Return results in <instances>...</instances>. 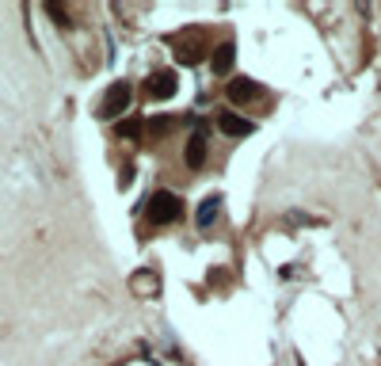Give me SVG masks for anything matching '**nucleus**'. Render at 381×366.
<instances>
[{
	"label": "nucleus",
	"mask_w": 381,
	"mask_h": 366,
	"mask_svg": "<svg viewBox=\"0 0 381 366\" xmlns=\"http://www.w3.org/2000/svg\"><path fill=\"white\" fill-rule=\"evenodd\" d=\"M217 206H221V199H217V195H210V199L199 206V218H194V222H199V229H210V225H214Z\"/></svg>",
	"instance_id": "7"
},
{
	"label": "nucleus",
	"mask_w": 381,
	"mask_h": 366,
	"mask_svg": "<svg viewBox=\"0 0 381 366\" xmlns=\"http://www.w3.org/2000/svg\"><path fill=\"white\" fill-rule=\"evenodd\" d=\"M180 214H183L180 195H172V191H157V195L149 199V222H153V225H172Z\"/></svg>",
	"instance_id": "1"
},
{
	"label": "nucleus",
	"mask_w": 381,
	"mask_h": 366,
	"mask_svg": "<svg viewBox=\"0 0 381 366\" xmlns=\"http://www.w3.org/2000/svg\"><path fill=\"white\" fill-rule=\"evenodd\" d=\"M130 96H134V92H130V84H126V80L111 84L107 100L100 103V115H103V119H118V115H123V111L130 107Z\"/></svg>",
	"instance_id": "2"
},
{
	"label": "nucleus",
	"mask_w": 381,
	"mask_h": 366,
	"mask_svg": "<svg viewBox=\"0 0 381 366\" xmlns=\"http://www.w3.org/2000/svg\"><path fill=\"white\" fill-rule=\"evenodd\" d=\"M229 65H233V43H225V46H217V50H214V69L225 73Z\"/></svg>",
	"instance_id": "8"
},
{
	"label": "nucleus",
	"mask_w": 381,
	"mask_h": 366,
	"mask_svg": "<svg viewBox=\"0 0 381 366\" xmlns=\"http://www.w3.org/2000/svg\"><path fill=\"white\" fill-rule=\"evenodd\" d=\"M217 126H221V134H229V137H248V134H252V119H240L237 115V111H217Z\"/></svg>",
	"instance_id": "3"
},
{
	"label": "nucleus",
	"mask_w": 381,
	"mask_h": 366,
	"mask_svg": "<svg viewBox=\"0 0 381 366\" xmlns=\"http://www.w3.org/2000/svg\"><path fill=\"white\" fill-rule=\"evenodd\" d=\"M256 80H248V77H237V80H233V84H229V100H237V103H244V100H252V96H256Z\"/></svg>",
	"instance_id": "6"
},
{
	"label": "nucleus",
	"mask_w": 381,
	"mask_h": 366,
	"mask_svg": "<svg viewBox=\"0 0 381 366\" xmlns=\"http://www.w3.org/2000/svg\"><path fill=\"white\" fill-rule=\"evenodd\" d=\"M202 160H206V134H202V130H194V137L187 142V165L199 168Z\"/></svg>",
	"instance_id": "5"
},
{
	"label": "nucleus",
	"mask_w": 381,
	"mask_h": 366,
	"mask_svg": "<svg viewBox=\"0 0 381 366\" xmlns=\"http://www.w3.org/2000/svg\"><path fill=\"white\" fill-rule=\"evenodd\" d=\"M176 92V73H157V77H149V96L153 100H168V96Z\"/></svg>",
	"instance_id": "4"
}]
</instances>
